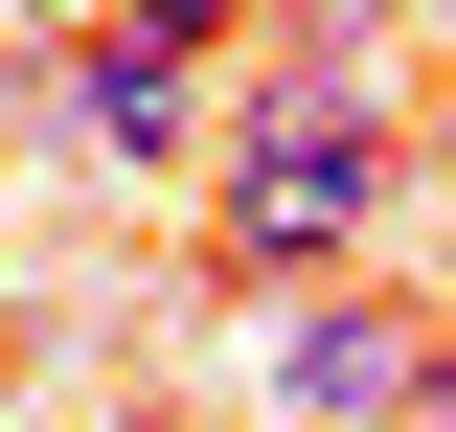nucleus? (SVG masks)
Wrapping results in <instances>:
<instances>
[{
  "instance_id": "obj_2",
  "label": "nucleus",
  "mask_w": 456,
  "mask_h": 432,
  "mask_svg": "<svg viewBox=\"0 0 456 432\" xmlns=\"http://www.w3.org/2000/svg\"><path fill=\"white\" fill-rule=\"evenodd\" d=\"M434 364H456L434 296H342V273L274 296V387H297L320 432H434Z\"/></svg>"
},
{
  "instance_id": "obj_3",
  "label": "nucleus",
  "mask_w": 456,
  "mask_h": 432,
  "mask_svg": "<svg viewBox=\"0 0 456 432\" xmlns=\"http://www.w3.org/2000/svg\"><path fill=\"white\" fill-rule=\"evenodd\" d=\"M46 92H69V137H92V160H206V68H183V46H137V23L46 46Z\"/></svg>"
},
{
  "instance_id": "obj_6",
  "label": "nucleus",
  "mask_w": 456,
  "mask_h": 432,
  "mask_svg": "<svg viewBox=\"0 0 456 432\" xmlns=\"http://www.w3.org/2000/svg\"><path fill=\"white\" fill-rule=\"evenodd\" d=\"M114 432H183V410H114Z\"/></svg>"
},
{
  "instance_id": "obj_4",
  "label": "nucleus",
  "mask_w": 456,
  "mask_h": 432,
  "mask_svg": "<svg viewBox=\"0 0 456 432\" xmlns=\"http://www.w3.org/2000/svg\"><path fill=\"white\" fill-rule=\"evenodd\" d=\"M114 23H137V46H183V68H228V23H251V0H114Z\"/></svg>"
},
{
  "instance_id": "obj_1",
  "label": "nucleus",
  "mask_w": 456,
  "mask_h": 432,
  "mask_svg": "<svg viewBox=\"0 0 456 432\" xmlns=\"http://www.w3.org/2000/svg\"><path fill=\"white\" fill-rule=\"evenodd\" d=\"M411 228V114L365 68H251L206 92V273L228 296H297V273H365Z\"/></svg>"
},
{
  "instance_id": "obj_5",
  "label": "nucleus",
  "mask_w": 456,
  "mask_h": 432,
  "mask_svg": "<svg viewBox=\"0 0 456 432\" xmlns=\"http://www.w3.org/2000/svg\"><path fill=\"white\" fill-rule=\"evenodd\" d=\"M388 46V0H297V68H365Z\"/></svg>"
}]
</instances>
